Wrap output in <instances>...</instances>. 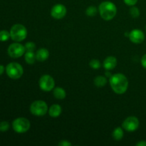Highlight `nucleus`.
Returning a JSON list of instances; mask_svg holds the SVG:
<instances>
[{
    "label": "nucleus",
    "instance_id": "obj_15",
    "mask_svg": "<svg viewBox=\"0 0 146 146\" xmlns=\"http://www.w3.org/2000/svg\"><path fill=\"white\" fill-rule=\"evenodd\" d=\"M53 94L54 96L56 98L59 100L64 99L66 96V91L61 87H56L54 88V91H53Z\"/></svg>",
    "mask_w": 146,
    "mask_h": 146
},
{
    "label": "nucleus",
    "instance_id": "obj_28",
    "mask_svg": "<svg viewBox=\"0 0 146 146\" xmlns=\"http://www.w3.org/2000/svg\"><path fill=\"white\" fill-rule=\"evenodd\" d=\"M137 146H146V141H141L136 143Z\"/></svg>",
    "mask_w": 146,
    "mask_h": 146
},
{
    "label": "nucleus",
    "instance_id": "obj_8",
    "mask_svg": "<svg viewBox=\"0 0 146 146\" xmlns=\"http://www.w3.org/2000/svg\"><path fill=\"white\" fill-rule=\"evenodd\" d=\"M7 52H8L9 56H11V58H17L22 56L25 54L26 49L24 46L19 44V43L16 42L14 43V44H11L9 46Z\"/></svg>",
    "mask_w": 146,
    "mask_h": 146
},
{
    "label": "nucleus",
    "instance_id": "obj_30",
    "mask_svg": "<svg viewBox=\"0 0 146 146\" xmlns=\"http://www.w3.org/2000/svg\"><path fill=\"white\" fill-rule=\"evenodd\" d=\"M145 29H146V27H145Z\"/></svg>",
    "mask_w": 146,
    "mask_h": 146
},
{
    "label": "nucleus",
    "instance_id": "obj_4",
    "mask_svg": "<svg viewBox=\"0 0 146 146\" xmlns=\"http://www.w3.org/2000/svg\"><path fill=\"white\" fill-rule=\"evenodd\" d=\"M6 73L11 79H19L22 76L24 69L21 64L16 62H11L6 67Z\"/></svg>",
    "mask_w": 146,
    "mask_h": 146
},
{
    "label": "nucleus",
    "instance_id": "obj_13",
    "mask_svg": "<svg viewBox=\"0 0 146 146\" xmlns=\"http://www.w3.org/2000/svg\"><path fill=\"white\" fill-rule=\"evenodd\" d=\"M49 56V51L45 48H41L37 50L36 53V59L40 62L45 61Z\"/></svg>",
    "mask_w": 146,
    "mask_h": 146
},
{
    "label": "nucleus",
    "instance_id": "obj_27",
    "mask_svg": "<svg viewBox=\"0 0 146 146\" xmlns=\"http://www.w3.org/2000/svg\"><path fill=\"white\" fill-rule=\"evenodd\" d=\"M141 64H142L143 67L146 69V54L143 56L142 58H141Z\"/></svg>",
    "mask_w": 146,
    "mask_h": 146
},
{
    "label": "nucleus",
    "instance_id": "obj_6",
    "mask_svg": "<svg viewBox=\"0 0 146 146\" xmlns=\"http://www.w3.org/2000/svg\"><path fill=\"white\" fill-rule=\"evenodd\" d=\"M30 122L27 118L20 117L17 118L12 122V128L15 132L18 133H24L30 128Z\"/></svg>",
    "mask_w": 146,
    "mask_h": 146
},
{
    "label": "nucleus",
    "instance_id": "obj_23",
    "mask_svg": "<svg viewBox=\"0 0 146 146\" xmlns=\"http://www.w3.org/2000/svg\"><path fill=\"white\" fill-rule=\"evenodd\" d=\"M24 47H25L26 51H34V50L36 49L35 44L34 42H31V41L26 43Z\"/></svg>",
    "mask_w": 146,
    "mask_h": 146
},
{
    "label": "nucleus",
    "instance_id": "obj_26",
    "mask_svg": "<svg viewBox=\"0 0 146 146\" xmlns=\"http://www.w3.org/2000/svg\"><path fill=\"white\" fill-rule=\"evenodd\" d=\"M59 146H71V143L69 141H66V140H64V141H61V142L58 143Z\"/></svg>",
    "mask_w": 146,
    "mask_h": 146
},
{
    "label": "nucleus",
    "instance_id": "obj_14",
    "mask_svg": "<svg viewBox=\"0 0 146 146\" xmlns=\"http://www.w3.org/2000/svg\"><path fill=\"white\" fill-rule=\"evenodd\" d=\"M62 113L61 106L58 104H53L48 109V114L52 118H57Z\"/></svg>",
    "mask_w": 146,
    "mask_h": 146
},
{
    "label": "nucleus",
    "instance_id": "obj_12",
    "mask_svg": "<svg viewBox=\"0 0 146 146\" xmlns=\"http://www.w3.org/2000/svg\"><path fill=\"white\" fill-rule=\"evenodd\" d=\"M117 59L114 56H108L106 58V59L104 61V67L105 68L106 70L107 71H111V70L114 69L115 66H117Z\"/></svg>",
    "mask_w": 146,
    "mask_h": 146
},
{
    "label": "nucleus",
    "instance_id": "obj_25",
    "mask_svg": "<svg viewBox=\"0 0 146 146\" xmlns=\"http://www.w3.org/2000/svg\"><path fill=\"white\" fill-rule=\"evenodd\" d=\"M138 0H123L124 3H125L126 5L131 6V7L135 5V4H137V2H138Z\"/></svg>",
    "mask_w": 146,
    "mask_h": 146
},
{
    "label": "nucleus",
    "instance_id": "obj_29",
    "mask_svg": "<svg viewBox=\"0 0 146 146\" xmlns=\"http://www.w3.org/2000/svg\"><path fill=\"white\" fill-rule=\"evenodd\" d=\"M4 70H6V69H5V68H4V66L1 65V64H0V76L2 75V74H4Z\"/></svg>",
    "mask_w": 146,
    "mask_h": 146
},
{
    "label": "nucleus",
    "instance_id": "obj_19",
    "mask_svg": "<svg viewBox=\"0 0 146 146\" xmlns=\"http://www.w3.org/2000/svg\"><path fill=\"white\" fill-rule=\"evenodd\" d=\"M97 8L94 6H90L86 10V14L88 17H94V16L96 15L97 14Z\"/></svg>",
    "mask_w": 146,
    "mask_h": 146
},
{
    "label": "nucleus",
    "instance_id": "obj_9",
    "mask_svg": "<svg viewBox=\"0 0 146 146\" xmlns=\"http://www.w3.org/2000/svg\"><path fill=\"white\" fill-rule=\"evenodd\" d=\"M139 120L135 116H129L123 121L122 126L128 132L135 131L139 127Z\"/></svg>",
    "mask_w": 146,
    "mask_h": 146
},
{
    "label": "nucleus",
    "instance_id": "obj_22",
    "mask_svg": "<svg viewBox=\"0 0 146 146\" xmlns=\"http://www.w3.org/2000/svg\"><path fill=\"white\" fill-rule=\"evenodd\" d=\"M90 66L91 67L94 69H98V68H101V62H100L99 60L98 59H92L89 63Z\"/></svg>",
    "mask_w": 146,
    "mask_h": 146
},
{
    "label": "nucleus",
    "instance_id": "obj_11",
    "mask_svg": "<svg viewBox=\"0 0 146 146\" xmlns=\"http://www.w3.org/2000/svg\"><path fill=\"white\" fill-rule=\"evenodd\" d=\"M129 39L133 44H141L145 40V34L141 30L133 29L129 33Z\"/></svg>",
    "mask_w": 146,
    "mask_h": 146
},
{
    "label": "nucleus",
    "instance_id": "obj_21",
    "mask_svg": "<svg viewBox=\"0 0 146 146\" xmlns=\"http://www.w3.org/2000/svg\"><path fill=\"white\" fill-rule=\"evenodd\" d=\"M129 12L133 18H138L140 16V14H141L139 9L136 7H134V6H133L132 8H131Z\"/></svg>",
    "mask_w": 146,
    "mask_h": 146
},
{
    "label": "nucleus",
    "instance_id": "obj_2",
    "mask_svg": "<svg viewBox=\"0 0 146 146\" xmlns=\"http://www.w3.org/2000/svg\"><path fill=\"white\" fill-rule=\"evenodd\" d=\"M100 16L103 19L110 21L115 17L117 13V8L115 4L110 1H103L98 7Z\"/></svg>",
    "mask_w": 146,
    "mask_h": 146
},
{
    "label": "nucleus",
    "instance_id": "obj_3",
    "mask_svg": "<svg viewBox=\"0 0 146 146\" xmlns=\"http://www.w3.org/2000/svg\"><path fill=\"white\" fill-rule=\"evenodd\" d=\"M10 36L13 41L16 42L22 41L27 38V29L24 25L20 24H14L10 30Z\"/></svg>",
    "mask_w": 146,
    "mask_h": 146
},
{
    "label": "nucleus",
    "instance_id": "obj_7",
    "mask_svg": "<svg viewBox=\"0 0 146 146\" xmlns=\"http://www.w3.org/2000/svg\"><path fill=\"white\" fill-rule=\"evenodd\" d=\"M39 87L42 91L48 92L53 90L55 87V81L51 76L46 74L40 78L38 81Z\"/></svg>",
    "mask_w": 146,
    "mask_h": 146
},
{
    "label": "nucleus",
    "instance_id": "obj_5",
    "mask_svg": "<svg viewBox=\"0 0 146 146\" xmlns=\"http://www.w3.org/2000/svg\"><path fill=\"white\" fill-rule=\"evenodd\" d=\"M30 112L36 116H43L48 112V106L45 101L37 100L30 106Z\"/></svg>",
    "mask_w": 146,
    "mask_h": 146
},
{
    "label": "nucleus",
    "instance_id": "obj_24",
    "mask_svg": "<svg viewBox=\"0 0 146 146\" xmlns=\"http://www.w3.org/2000/svg\"><path fill=\"white\" fill-rule=\"evenodd\" d=\"M9 128V123L7 121H2L0 123V131L5 132L7 131Z\"/></svg>",
    "mask_w": 146,
    "mask_h": 146
},
{
    "label": "nucleus",
    "instance_id": "obj_10",
    "mask_svg": "<svg viewBox=\"0 0 146 146\" xmlns=\"http://www.w3.org/2000/svg\"><path fill=\"white\" fill-rule=\"evenodd\" d=\"M67 13L66 7L62 4H55L51 10V15L56 19H61Z\"/></svg>",
    "mask_w": 146,
    "mask_h": 146
},
{
    "label": "nucleus",
    "instance_id": "obj_18",
    "mask_svg": "<svg viewBox=\"0 0 146 146\" xmlns=\"http://www.w3.org/2000/svg\"><path fill=\"white\" fill-rule=\"evenodd\" d=\"M112 135H113V138L115 141H121V140L123 138V135H124L123 130L121 128H120V127H118V128H116L115 130H114Z\"/></svg>",
    "mask_w": 146,
    "mask_h": 146
},
{
    "label": "nucleus",
    "instance_id": "obj_16",
    "mask_svg": "<svg viewBox=\"0 0 146 146\" xmlns=\"http://www.w3.org/2000/svg\"><path fill=\"white\" fill-rule=\"evenodd\" d=\"M24 59H25L27 64H34L35 63L36 59V54H34V51H26L24 54Z\"/></svg>",
    "mask_w": 146,
    "mask_h": 146
},
{
    "label": "nucleus",
    "instance_id": "obj_20",
    "mask_svg": "<svg viewBox=\"0 0 146 146\" xmlns=\"http://www.w3.org/2000/svg\"><path fill=\"white\" fill-rule=\"evenodd\" d=\"M11 37L10 32L7 30H1L0 31V41H7Z\"/></svg>",
    "mask_w": 146,
    "mask_h": 146
},
{
    "label": "nucleus",
    "instance_id": "obj_1",
    "mask_svg": "<svg viewBox=\"0 0 146 146\" xmlns=\"http://www.w3.org/2000/svg\"><path fill=\"white\" fill-rule=\"evenodd\" d=\"M110 85L117 94H123L128 88V81L124 74H115L110 77Z\"/></svg>",
    "mask_w": 146,
    "mask_h": 146
},
{
    "label": "nucleus",
    "instance_id": "obj_17",
    "mask_svg": "<svg viewBox=\"0 0 146 146\" xmlns=\"http://www.w3.org/2000/svg\"><path fill=\"white\" fill-rule=\"evenodd\" d=\"M107 78L106 77L103 76H96L94 79V84L97 87H104L106 85Z\"/></svg>",
    "mask_w": 146,
    "mask_h": 146
}]
</instances>
